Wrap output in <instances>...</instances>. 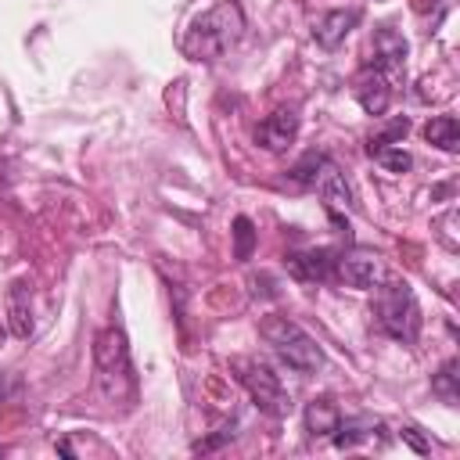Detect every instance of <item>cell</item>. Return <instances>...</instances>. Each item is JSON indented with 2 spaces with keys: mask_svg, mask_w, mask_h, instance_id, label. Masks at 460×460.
I'll list each match as a JSON object with an SVG mask.
<instances>
[{
  "mask_svg": "<svg viewBox=\"0 0 460 460\" xmlns=\"http://www.w3.org/2000/svg\"><path fill=\"white\" fill-rule=\"evenodd\" d=\"M313 187L320 190V198H323L331 208H356V205H352V190H349V183H345V176L338 172L334 162H327V165L320 169V176H316Z\"/></svg>",
  "mask_w": 460,
  "mask_h": 460,
  "instance_id": "12",
  "label": "cell"
},
{
  "mask_svg": "<svg viewBox=\"0 0 460 460\" xmlns=\"http://www.w3.org/2000/svg\"><path fill=\"white\" fill-rule=\"evenodd\" d=\"M424 140L442 147V151H460V122L453 115H435L424 126Z\"/></svg>",
  "mask_w": 460,
  "mask_h": 460,
  "instance_id": "15",
  "label": "cell"
},
{
  "mask_svg": "<svg viewBox=\"0 0 460 460\" xmlns=\"http://www.w3.org/2000/svg\"><path fill=\"white\" fill-rule=\"evenodd\" d=\"M252 252H255V226H252V219L248 216H237L234 219V259H252Z\"/></svg>",
  "mask_w": 460,
  "mask_h": 460,
  "instance_id": "19",
  "label": "cell"
},
{
  "mask_svg": "<svg viewBox=\"0 0 460 460\" xmlns=\"http://www.w3.org/2000/svg\"><path fill=\"white\" fill-rule=\"evenodd\" d=\"M352 93H356V101H359V108H363L367 115H385L388 104H392V79H388V72H381L377 65H367V68L356 75Z\"/></svg>",
  "mask_w": 460,
  "mask_h": 460,
  "instance_id": "8",
  "label": "cell"
},
{
  "mask_svg": "<svg viewBox=\"0 0 460 460\" xmlns=\"http://www.w3.org/2000/svg\"><path fill=\"white\" fill-rule=\"evenodd\" d=\"M338 420H341V413H338V406H334L327 395L305 402V431H309L313 438H331L334 428H338Z\"/></svg>",
  "mask_w": 460,
  "mask_h": 460,
  "instance_id": "13",
  "label": "cell"
},
{
  "mask_svg": "<svg viewBox=\"0 0 460 460\" xmlns=\"http://www.w3.org/2000/svg\"><path fill=\"white\" fill-rule=\"evenodd\" d=\"M402 438H406V442H410L417 453H428V449H431V446H428V442L417 435V428H402Z\"/></svg>",
  "mask_w": 460,
  "mask_h": 460,
  "instance_id": "22",
  "label": "cell"
},
{
  "mask_svg": "<svg viewBox=\"0 0 460 460\" xmlns=\"http://www.w3.org/2000/svg\"><path fill=\"white\" fill-rule=\"evenodd\" d=\"M334 277H338L341 284H349V288H363V291H370V288H377V284L385 280V262H381L377 252H363V248H356V252L338 255Z\"/></svg>",
  "mask_w": 460,
  "mask_h": 460,
  "instance_id": "6",
  "label": "cell"
},
{
  "mask_svg": "<svg viewBox=\"0 0 460 460\" xmlns=\"http://www.w3.org/2000/svg\"><path fill=\"white\" fill-rule=\"evenodd\" d=\"M370 158H377V162H381L385 169H392V172H406V169L413 165V158H410V155H406L399 144H392V147H381V151H374Z\"/></svg>",
  "mask_w": 460,
  "mask_h": 460,
  "instance_id": "21",
  "label": "cell"
},
{
  "mask_svg": "<svg viewBox=\"0 0 460 460\" xmlns=\"http://www.w3.org/2000/svg\"><path fill=\"white\" fill-rule=\"evenodd\" d=\"M93 367H97V388H101L104 399H111V402L133 399L137 377H133L126 334L119 327H104L93 338Z\"/></svg>",
  "mask_w": 460,
  "mask_h": 460,
  "instance_id": "3",
  "label": "cell"
},
{
  "mask_svg": "<svg viewBox=\"0 0 460 460\" xmlns=\"http://www.w3.org/2000/svg\"><path fill=\"white\" fill-rule=\"evenodd\" d=\"M370 47H374L370 65H377L381 72H402V61H406V40H402L392 25H381V29L374 32Z\"/></svg>",
  "mask_w": 460,
  "mask_h": 460,
  "instance_id": "11",
  "label": "cell"
},
{
  "mask_svg": "<svg viewBox=\"0 0 460 460\" xmlns=\"http://www.w3.org/2000/svg\"><path fill=\"white\" fill-rule=\"evenodd\" d=\"M241 36H244V14H241V7L234 0H223V4L208 7L205 14H198L187 25L180 47H183V54L190 61H216L230 47H237Z\"/></svg>",
  "mask_w": 460,
  "mask_h": 460,
  "instance_id": "1",
  "label": "cell"
},
{
  "mask_svg": "<svg viewBox=\"0 0 460 460\" xmlns=\"http://www.w3.org/2000/svg\"><path fill=\"white\" fill-rule=\"evenodd\" d=\"M230 370L237 374V381L244 385V392L252 395V402H255L262 413H270V417H288V413H291V395H288V388L280 385V374H273V367L241 356V359L230 363Z\"/></svg>",
  "mask_w": 460,
  "mask_h": 460,
  "instance_id": "5",
  "label": "cell"
},
{
  "mask_svg": "<svg viewBox=\"0 0 460 460\" xmlns=\"http://www.w3.org/2000/svg\"><path fill=\"white\" fill-rule=\"evenodd\" d=\"M284 262H288V273H291L295 280L323 284V280L334 277L338 252H334V248H302V252H291Z\"/></svg>",
  "mask_w": 460,
  "mask_h": 460,
  "instance_id": "7",
  "label": "cell"
},
{
  "mask_svg": "<svg viewBox=\"0 0 460 460\" xmlns=\"http://www.w3.org/2000/svg\"><path fill=\"white\" fill-rule=\"evenodd\" d=\"M359 25V11L356 7H338V11H327L320 22H316V29H313V40L323 47V50H334L352 29Z\"/></svg>",
  "mask_w": 460,
  "mask_h": 460,
  "instance_id": "10",
  "label": "cell"
},
{
  "mask_svg": "<svg viewBox=\"0 0 460 460\" xmlns=\"http://www.w3.org/2000/svg\"><path fill=\"white\" fill-rule=\"evenodd\" d=\"M374 323L392 338V341H402V345H413L417 334H420V305L410 291L406 280H381L374 288Z\"/></svg>",
  "mask_w": 460,
  "mask_h": 460,
  "instance_id": "2",
  "label": "cell"
},
{
  "mask_svg": "<svg viewBox=\"0 0 460 460\" xmlns=\"http://www.w3.org/2000/svg\"><path fill=\"white\" fill-rule=\"evenodd\" d=\"M431 392L449 406L460 399V359H446L442 363V370L431 377Z\"/></svg>",
  "mask_w": 460,
  "mask_h": 460,
  "instance_id": "17",
  "label": "cell"
},
{
  "mask_svg": "<svg viewBox=\"0 0 460 460\" xmlns=\"http://www.w3.org/2000/svg\"><path fill=\"white\" fill-rule=\"evenodd\" d=\"M327 162H331V158H327L323 151H305V155L288 169V176H291L298 187H313V183H316V176H320V169H323Z\"/></svg>",
  "mask_w": 460,
  "mask_h": 460,
  "instance_id": "18",
  "label": "cell"
},
{
  "mask_svg": "<svg viewBox=\"0 0 460 460\" xmlns=\"http://www.w3.org/2000/svg\"><path fill=\"white\" fill-rule=\"evenodd\" d=\"M29 288L25 284H11V295H7V313H11V331L18 338H25L32 331V316H29V302H25Z\"/></svg>",
  "mask_w": 460,
  "mask_h": 460,
  "instance_id": "16",
  "label": "cell"
},
{
  "mask_svg": "<svg viewBox=\"0 0 460 460\" xmlns=\"http://www.w3.org/2000/svg\"><path fill=\"white\" fill-rule=\"evenodd\" d=\"M259 334H262L266 345L277 352V359L288 363L291 370L313 374V370L323 367V349H320L316 338H313L305 327H298L295 320H288V316H266V320L259 323Z\"/></svg>",
  "mask_w": 460,
  "mask_h": 460,
  "instance_id": "4",
  "label": "cell"
},
{
  "mask_svg": "<svg viewBox=\"0 0 460 460\" xmlns=\"http://www.w3.org/2000/svg\"><path fill=\"white\" fill-rule=\"evenodd\" d=\"M295 137H298V115H295L291 108L273 111V115H266V119L255 126V144H259L262 151H273V155L288 151V147L295 144Z\"/></svg>",
  "mask_w": 460,
  "mask_h": 460,
  "instance_id": "9",
  "label": "cell"
},
{
  "mask_svg": "<svg viewBox=\"0 0 460 460\" xmlns=\"http://www.w3.org/2000/svg\"><path fill=\"white\" fill-rule=\"evenodd\" d=\"M406 129H410V122H406V119H395L388 129H381V133H374V137H370L367 151L374 155V151H381V147H392V144H399V140L406 137Z\"/></svg>",
  "mask_w": 460,
  "mask_h": 460,
  "instance_id": "20",
  "label": "cell"
},
{
  "mask_svg": "<svg viewBox=\"0 0 460 460\" xmlns=\"http://www.w3.org/2000/svg\"><path fill=\"white\" fill-rule=\"evenodd\" d=\"M377 428H381V420H374V417H345V420H338V428H334L331 438H334L338 449H352L363 438H374Z\"/></svg>",
  "mask_w": 460,
  "mask_h": 460,
  "instance_id": "14",
  "label": "cell"
}]
</instances>
